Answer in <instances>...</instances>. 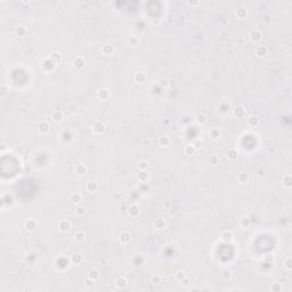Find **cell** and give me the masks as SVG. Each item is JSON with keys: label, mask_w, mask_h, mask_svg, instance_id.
<instances>
[{"label": "cell", "mask_w": 292, "mask_h": 292, "mask_svg": "<svg viewBox=\"0 0 292 292\" xmlns=\"http://www.w3.org/2000/svg\"><path fill=\"white\" fill-rule=\"evenodd\" d=\"M86 65V61L82 58V57H75L74 61H73V66L77 69V70H81V69H83Z\"/></svg>", "instance_id": "7c38bea8"}, {"label": "cell", "mask_w": 292, "mask_h": 292, "mask_svg": "<svg viewBox=\"0 0 292 292\" xmlns=\"http://www.w3.org/2000/svg\"><path fill=\"white\" fill-rule=\"evenodd\" d=\"M199 4H200L199 1H196V2H192V1H191L190 2V5H199Z\"/></svg>", "instance_id": "11a10c76"}, {"label": "cell", "mask_w": 292, "mask_h": 292, "mask_svg": "<svg viewBox=\"0 0 292 292\" xmlns=\"http://www.w3.org/2000/svg\"><path fill=\"white\" fill-rule=\"evenodd\" d=\"M267 53H268V49H267L266 46H264V45L257 46V48H256V55L258 57H265L267 55Z\"/></svg>", "instance_id": "8fae6325"}, {"label": "cell", "mask_w": 292, "mask_h": 292, "mask_svg": "<svg viewBox=\"0 0 292 292\" xmlns=\"http://www.w3.org/2000/svg\"><path fill=\"white\" fill-rule=\"evenodd\" d=\"M58 229H59V232H62V233L69 232V231L71 229V223H70L69 220H66V219L61 220L58 223Z\"/></svg>", "instance_id": "7a4b0ae2"}, {"label": "cell", "mask_w": 292, "mask_h": 292, "mask_svg": "<svg viewBox=\"0 0 292 292\" xmlns=\"http://www.w3.org/2000/svg\"><path fill=\"white\" fill-rule=\"evenodd\" d=\"M283 185H284L286 188H290L292 186V179H291V176L290 175H285L283 177Z\"/></svg>", "instance_id": "d590c367"}, {"label": "cell", "mask_w": 292, "mask_h": 292, "mask_svg": "<svg viewBox=\"0 0 292 292\" xmlns=\"http://www.w3.org/2000/svg\"><path fill=\"white\" fill-rule=\"evenodd\" d=\"M192 146H193L195 150H200V148L202 147V139H200V138L194 139V140L192 142Z\"/></svg>", "instance_id": "7bdbcfd3"}, {"label": "cell", "mask_w": 292, "mask_h": 292, "mask_svg": "<svg viewBox=\"0 0 292 292\" xmlns=\"http://www.w3.org/2000/svg\"><path fill=\"white\" fill-rule=\"evenodd\" d=\"M239 156V151L236 148H229L227 152V158L231 161H235Z\"/></svg>", "instance_id": "ac0fdd59"}, {"label": "cell", "mask_w": 292, "mask_h": 292, "mask_svg": "<svg viewBox=\"0 0 292 292\" xmlns=\"http://www.w3.org/2000/svg\"><path fill=\"white\" fill-rule=\"evenodd\" d=\"M71 261L74 265H80L82 263V256L80 253H73L72 257H71Z\"/></svg>", "instance_id": "1f68e13d"}, {"label": "cell", "mask_w": 292, "mask_h": 292, "mask_svg": "<svg viewBox=\"0 0 292 292\" xmlns=\"http://www.w3.org/2000/svg\"><path fill=\"white\" fill-rule=\"evenodd\" d=\"M101 51H102L103 55H105V56H110V55H112V54H113L114 48H113V46H112L111 44H104L102 46V48H101Z\"/></svg>", "instance_id": "ba28073f"}, {"label": "cell", "mask_w": 292, "mask_h": 292, "mask_svg": "<svg viewBox=\"0 0 292 292\" xmlns=\"http://www.w3.org/2000/svg\"><path fill=\"white\" fill-rule=\"evenodd\" d=\"M83 283H85V286H87V288H90V286L93 285V283H94V281H93L91 278L88 276L87 278H85V282H83Z\"/></svg>", "instance_id": "681fc988"}, {"label": "cell", "mask_w": 292, "mask_h": 292, "mask_svg": "<svg viewBox=\"0 0 292 292\" xmlns=\"http://www.w3.org/2000/svg\"><path fill=\"white\" fill-rule=\"evenodd\" d=\"M209 163H210L211 166H217L219 163V158L217 155H211V156L209 158Z\"/></svg>", "instance_id": "bcb514c9"}, {"label": "cell", "mask_w": 292, "mask_h": 292, "mask_svg": "<svg viewBox=\"0 0 292 292\" xmlns=\"http://www.w3.org/2000/svg\"><path fill=\"white\" fill-rule=\"evenodd\" d=\"M71 200H72V202L74 204H79L81 201H82V195H81L79 192L73 193L72 195H71Z\"/></svg>", "instance_id": "f1b7e54d"}, {"label": "cell", "mask_w": 292, "mask_h": 292, "mask_svg": "<svg viewBox=\"0 0 292 292\" xmlns=\"http://www.w3.org/2000/svg\"><path fill=\"white\" fill-rule=\"evenodd\" d=\"M97 97H98V99L105 102V101H107L110 98V91L106 89V88H101V89L97 91Z\"/></svg>", "instance_id": "277c9868"}, {"label": "cell", "mask_w": 292, "mask_h": 292, "mask_svg": "<svg viewBox=\"0 0 292 292\" xmlns=\"http://www.w3.org/2000/svg\"><path fill=\"white\" fill-rule=\"evenodd\" d=\"M146 167H147V162L146 161H139L138 162L139 170H146Z\"/></svg>", "instance_id": "f907efd6"}, {"label": "cell", "mask_w": 292, "mask_h": 292, "mask_svg": "<svg viewBox=\"0 0 292 292\" xmlns=\"http://www.w3.org/2000/svg\"><path fill=\"white\" fill-rule=\"evenodd\" d=\"M185 277H186V274H185V272H182V270H178V272L175 274V276H174L176 282H179V283H180Z\"/></svg>", "instance_id": "836d02e7"}, {"label": "cell", "mask_w": 292, "mask_h": 292, "mask_svg": "<svg viewBox=\"0 0 292 292\" xmlns=\"http://www.w3.org/2000/svg\"><path fill=\"white\" fill-rule=\"evenodd\" d=\"M55 63L54 62H51L50 58H47V59H44L42 61V69H44L45 71H47V72H50L53 71L54 69H55Z\"/></svg>", "instance_id": "52a82bcc"}, {"label": "cell", "mask_w": 292, "mask_h": 292, "mask_svg": "<svg viewBox=\"0 0 292 292\" xmlns=\"http://www.w3.org/2000/svg\"><path fill=\"white\" fill-rule=\"evenodd\" d=\"M234 115L239 119H242V118L245 117V109L243 105H237L235 109H234Z\"/></svg>", "instance_id": "30bf717a"}, {"label": "cell", "mask_w": 292, "mask_h": 292, "mask_svg": "<svg viewBox=\"0 0 292 292\" xmlns=\"http://www.w3.org/2000/svg\"><path fill=\"white\" fill-rule=\"evenodd\" d=\"M140 212V209L137 204H131L129 208H128V215L130 217H137Z\"/></svg>", "instance_id": "5bb4252c"}, {"label": "cell", "mask_w": 292, "mask_h": 292, "mask_svg": "<svg viewBox=\"0 0 292 292\" xmlns=\"http://www.w3.org/2000/svg\"><path fill=\"white\" fill-rule=\"evenodd\" d=\"M236 16L240 18V20H243L248 16V10L245 7H239L237 10H236Z\"/></svg>", "instance_id": "603a6c76"}, {"label": "cell", "mask_w": 292, "mask_h": 292, "mask_svg": "<svg viewBox=\"0 0 292 292\" xmlns=\"http://www.w3.org/2000/svg\"><path fill=\"white\" fill-rule=\"evenodd\" d=\"M102 263L103 264H106V263H107V259H106V258H103V259H102Z\"/></svg>", "instance_id": "db71d44e"}, {"label": "cell", "mask_w": 292, "mask_h": 292, "mask_svg": "<svg viewBox=\"0 0 292 292\" xmlns=\"http://www.w3.org/2000/svg\"><path fill=\"white\" fill-rule=\"evenodd\" d=\"M127 284H128V281H127V278L124 277V276H120L115 281V285H117V288H119V289H124L127 286Z\"/></svg>", "instance_id": "d6986e66"}, {"label": "cell", "mask_w": 292, "mask_h": 292, "mask_svg": "<svg viewBox=\"0 0 292 292\" xmlns=\"http://www.w3.org/2000/svg\"><path fill=\"white\" fill-rule=\"evenodd\" d=\"M170 143H171V140H170V138H169L168 136H162L159 139V145L161 147H168L170 145Z\"/></svg>", "instance_id": "d4e9b609"}, {"label": "cell", "mask_w": 292, "mask_h": 292, "mask_svg": "<svg viewBox=\"0 0 292 292\" xmlns=\"http://www.w3.org/2000/svg\"><path fill=\"white\" fill-rule=\"evenodd\" d=\"M38 131L40 132L41 135H45L49 131V122L48 121H40L38 124Z\"/></svg>", "instance_id": "5b68a950"}, {"label": "cell", "mask_w": 292, "mask_h": 292, "mask_svg": "<svg viewBox=\"0 0 292 292\" xmlns=\"http://www.w3.org/2000/svg\"><path fill=\"white\" fill-rule=\"evenodd\" d=\"M130 240H131V235H130L129 232H127V231L121 232V234L119 235V241H120V243H122V244L129 243Z\"/></svg>", "instance_id": "8992f818"}, {"label": "cell", "mask_w": 292, "mask_h": 292, "mask_svg": "<svg viewBox=\"0 0 292 292\" xmlns=\"http://www.w3.org/2000/svg\"><path fill=\"white\" fill-rule=\"evenodd\" d=\"M195 121L197 122V124H200V126H203V124L207 123V121H208V117H207V114L205 113H199L195 118Z\"/></svg>", "instance_id": "e0dca14e"}, {"label": "cell", "mask_w": 292, "mask_h": 292, "mask_svg": "<svg viewBox=\"0 0 292 292\" xmlns=\"http://www.w3.org/2000/svg\"><path fill=\"white\" fill-rule=\"evenodd\" d=\"M234 237V234L232 231H224L221 235H220V239H221V241L224 242H231L233 240Z\"/></svg>", "instance_id": "4fadbf2b"}, {"label": "cell", "mask_w": 292, "mask_h": 292, "mask_svg": "<svg viewBox=\"0 0 292 292\" xmlns=\"http://www.w3.org/2000/svg\"><path fill=\"white\" fill-rule=\"evenodd\" d=\"M63 119H64V115H63V113L61 112V111H55L54 113H53V120L55 121V122H62L63 121Z\"/></svg>", "instance_id": "484cf974"}, {"label": "cell", "mask_w": 292, "mask_h": 292, "mask_svg": "<svg viewBox=\"0 0 292 292\" xmlns=\"http://www.w3.org/2000/svg\"><path fill=\"white\" fill-rule=\"evenodd\" d=\"M137 44H138V40H137L136 36H130V38L128 39V45H129V46L135 47V46H137Z\"/></svg>", "instance_id": "7dc6e473"}, {"label": "cell", "mask_w": 292, "mask_h": 292, "mask_svg": "<svg viewBox=\"0 0 292 292\" xmlns=\"http://www.w3.org/2000/svg\"><path fill=\"white\" fill-rule=\"evenodd\" d=\"M250 40L252 42H259L261 39H263V33L259 31V30H252L250 32Z\"/></svg>", "instance_id": "3957f363"}, {"label": "cell", "mask_w": 292, "mask_h": 292, "mask_svg": "<svg viewBox=\"0 0 292 292\" xmlns=\"http://www.w3.org/2000/svg\"><path fill=\"white\" fill-rule=\"evenodd\" d=\"M209 135H210L211 139L217 140L219 138V136H220V130H219L218 128H212V129H210V131H209Z\"/></svg>", "instance_id": "f546056e"}, {"label": "cell", "mask_w": 292, "mask_h": 292, "mask_svg": "<svg viewBox=\"0 0 292 292\" xmlns=\"http://www.w3.org/2000/svg\"><path fill=\"white\" fill-rule=\"evenodd\" d=\"M148 178H150V175H148V172L146 171V170H140L139 171L138 176H137V179H138L139 182H145L148 180Z\"/></svg>", "instance_id": "44dd1931"}, {"label": "cell", "mask_w": 292, "mask_h": 292, "mask_svg": "<svg viewBox=\"0 0 292 292\" xmlns=\"http://www.w3.org/2000/svg\"><path fill=\"white\" fill-rule=\"evenodd\" d=\"M74 213H75V216H77L78 218H81V217H83V216L86 215V210H85V208H82V207H77V208L74 209Z\"/></svg>", "instance_id": "e575fe53"}, {"label": "cell", "mask_w": 292, "mask_h": 292, "mask_svg": "<svg viewBox=\"0 0 292 292\" xmlns=\"http://www.w3.org/2000/svg\"><path fill=\"white\" fill-rule=\"evenodd\" d=\"M87 172V168H86V166L85 164H82V163H78L75 167H74V174L77 176H83Z\"/></svg>", "instance_id": "9c48e42d"}, {"label": "cell", "mask_w": 292, "mask_h": 292, "mask_svg": "<svg viewBox=\"0 0 292 292\" xmlns=\"http://www.w3.org/2000/svg\"><path fill=\"white\" fill-rule=\"evenodd\" d=\"M134 78H135V81H136V82H138V83H144L146 81V79H147V75H146L144 72H138L135 74Z\"/></svg>", "instance_id": "7402d4cb"}, {"label": "cell", "mask_w": 292, "mask_h": 292, "mask_svg": "<svg viewBox=\"0 0 292 292\" xmlns=\"http://www.w3.org/2000/svg\"><path fill=\"white\" fill-rule=\"evenodd\" d=\"M15 33H16V36H26V33H28V30H26V28L25 26H17L16 29H15Z\"/></svg>", "instance_id": "4316f807"}, {"label": "cell", "mask_w": 292, "mask_h": 292, "mask_svg": "<svg viewBox=\"0 0 292 292\" xmlns=\"http://www.w3.org/2000/svg\"><path fill=\"white\" fill-rule=\"evenodd\" d=\"M86 188H87V191L88 192H90V193H95V192H97V190H98V182H96V180H90V182H87Z\"/></svg>", "instance_id": "9a60e30c"}, {"label": "cell", "mask_w": 292, "mask_h": 292, "mask_svg": "<svg viewBox=\"0 0 292 292\" xmlns=\"http://www.w3.org/2000/svg\"><path fill=\"white\" fill-rule=\"evenodd\" d=\"M269 290L272 292H280V291H282V285H281V283H278V282H275V283H273V284L270 285Z\"/></svg>", "instance_id": "8d00e7d4"}, {"label": "cell", "mask_w": 292, "mask_h": 292, "mask_svg": "<svg viewBox=\"0 0 292 292\" xmlns=\"http://www.w3.org/2000/svg\"><path fill=\"white\" fill-rule=\"evenodd\" d=\"M248 124L250 127H257V126L259 124V117H258V115H255V114L250 115V117L248 118Z\"/></svg>", "instance_id": "ffe728a7"}, {"label": "cell", "mask_w": 292, "mask_h": 292, "mask_svg": "<svg viewBox=\"0 0 292 292\" xmlns=\"http://www.w3.org/2000/svg\"><path fill=\"white\" fill-rule=\"evenodd\" d=\"M267 259H268V260H272V259H273V257H272V255H268V257H267Z\"/></svg>", "instance_id": "9f6ffc18"}, {"label": "cell", "mask_w": 292, "mask_h": 292, "mask_svg": "<svg viewBox=\"0 0 292 292\" xmlns=\"http://www.w3.org/2000/svg\"><path fill=\"white\" fill-rule=\"evenodd\" d=\"M248 179H249V176L247 172H240L237 175V182H240V184H245V182H248Z\"/></svg>", "instance_id": "d6a6232c"}, {"label": "cell", "mask_w": 292, "mask_h": 292, "mask_svg": "<svg viewBox=\"0 0 292 292\" xmlns=\"http://www.w3.org/2000/svg\"><path fill=\"white\" fill-rule=\"evenodd\" d=\"M232 277V272L228 269H225L221 272V278L224 280V281H229Z\"/></svg>", "instance_id": "ab89813d"}, {"label": "cell", "mask_w": 292, "mask_h": 292, "mask_svg": "<svg viewBox=\"0 0 292 292\" xmlns=\"http://www.w3.org/2000/svg\"><path fill=\"white\" fill-rule=\"evenodd\" d=\"M5 150H6V145H5V143H1V147H0V152L2 153V152H5Z\"/></svg>", "instance_id": "f5cc1de1"}, {"label": "cell", "mask_w": 292, "mask_h": 292, "mask_svg": "<svg viewBox=\"0 0 292 292\" xmlns=\"http://www.w3.org/2000/svg\"><path fill=\"white\" fill-rule=\"evenodd\" d=\"M161 282H162V276H160V275H153L151 277V283H153V284H160Z\"/></svg>", "instance_id": "f6af8a7d"}, {"label": "cell", "mask_w": 292, "mask_h": 292, "mask_svg": "<svg viewBox=\"0 0 292 292\" xmlns=\"http://www.w3.org/2000/svg\"><path fill=\"white\" fill-rule=\"evenodd\" d=\"M169 80L168 79H161L160 80V86H161V88H163V89H167V88L169 87Z\"/></svg>", "instance_id": "c3c4849f"}, {"label": "cell", "mask_w": 292, "mask_h": 292, "mask_svg": "<svg viewBox=\"0 0 292 292\" xmlns=\"http://www.w3.org/2000/svg\"><path fill=\"white\" fill-rule=\"evenodd\" d=\"M8 93H9V89H8L7 86L6 85H1V87H0V97L5 98L8 95Z\"/></svg>", "instance_id": "f35d334b"}, {"label": "cell", "mask_w": 292, "mask_h": 292, "mask_svg": "<svg viewBox=\"0 0 292 292\" xmlns=\"http://www.w3.org/2000/svg\"><path fill=\"white\" fill-rule=\"evenodd\" d=\"M180 283H182V286H185V288H187V286L190 285V283H191V280H190V278H188V277H185V278H184V280H182V282H180Z\"/></svg>", "instance_id": "816d5d0a"}, {"label": "cell", "mask_w": 292, "mask_h": 292, "mask_svg": "<svg viewBox=\"0 0 292 292\" xmlns=\"http://www.w3.org/2000/svg\"><path fill=\"white\" fill-rule=\"evenodd\" d=\"M284 267L288 270L292 269V258L291 257H286L284 259Z\"/></svg>", "instance_id": "ee69618b"}, {"label": "cell", "mask_w": 292, "mask_h": 292, "mask_svg": "<svg viewBox=\"0 0 292 292\" xmlns=\"http://www.w3.org/2000/svg\"><path fill=\"white\" fill-rule=\"evenodd\" d=\"M195 151H196V150H195L192 145L185 146V148H184V152H185L186 155H193V154L195 153Z\"/></svg>", "instance_id": "b9f144b4"}, {"label": "cell", "mask_w": 292, "mask_h": 292, "mask_svg": "<svg viewBox=\"0 0 292 292\" xmlns=\"http://www.w3.org/2000/svg\"><path fill=\"white\" fill-rule=\"evenodd\" d=\"M85 237H86V233H85L83 231H81V229L77 231V232L74 233V240H75L77 242L83 241V240H85Z\"/></svg>", "instance_id": "83f0119b"}, {"label": "cell", "mask_w": 292, "mask_h": 292, "mask_svg": "<svg viewBox=\"0 0 292 292\" xmlns=\"http://www.w3.org/2000/svg\"><path fill=\"white\" fill-rule=\"evenodd\" d=\"M25 228H26V231H29V232H34L36 229V221L34 219H29V220L25 223Z\"/></svg>", "instance_id": "2e32d148"}, {"label": "cell", "mask_w": 292, "mask_h": 292, "mask_svg": "<svg viewBox=\"0 0 292 292\" xmlns=\"http://www.w3.org/2000/svg\"><path fill=\"white\" fill-rule=\"evenodd\" d=\"M105 130H106V126L102 121H97L93 126V131L96 135H102V134L105 132Z\"/></svg>", "instance_id": "6da1fadb"}, {"label": "cell", "mask_w": 292, "mask_h": 292, "mask_svg": "<svg viewBox=\"0 0 292 292\" xmlns=\"http://www.w3.org/2000/svg\"><path fill=\"white\" fill-rule=\"evenodd\" d=\"M88 276L91 278L93 281H97V280L99 278V272L97 269H91L89 272V275H88Z\"/></svg>", "instance_id": "74e56055"}, {"label": "cell", "mask_w": 292, "mask_h": 292, "mask_svg": "<svg viewBox=\"0 0 292 292\" xmlns=\"http://www.w3.org/2000/svg\"><path fill=\"white\" fill-rule=\"evenodd\" d=\"M49 58H50L51 62H54L55 64H58L59 62L62 61V55L59 54L58 51H54L50 56H49Z\"/></svg>", "instance_id": "cb8c5ba5"}, {"label": "cell", "mask_w": 292, "mask_h": 292, "mask_svg": "<svg viewBox=\"0 0 292 292\" xmlns=\"http://www.w3.org/2000/svg\"><path fill=\"white\" fill-rule=\"evenodd\" d=\"M154 227L158 229H163L166 227V221L163 218H158L154 221Z\"/></svg>", "instance_id": "4dcf8cb0"}, {"label": "cell", "mask_w": 292, "mask_h": 292, "mask_svg": "<svg viewBox=\"0 0 292 292\" xmlns=\"http://www.w3.org/2000/svg\"><path fill=\"white\" fill-rule=\"evenodd\" d=\"M250 225H251L250 219L247 218V217H244V218H242L241 220H240V226H241L242 228H249Z\"/></svg>", "instance_id": "60d3db41"}]
</instances>
